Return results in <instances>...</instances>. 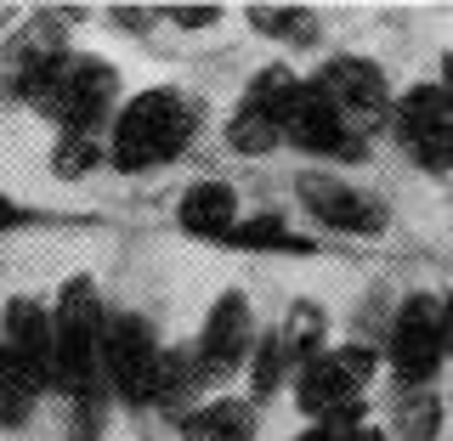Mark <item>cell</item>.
I'll return each instance as SVG.
<instances>
[{"label": "cell", "instance_id": "603a6c76", "mask_svg": "<svg viewBox=\"0 0 453 441\" xmlns=\"http://www.w3.org/2000/svg\"><path fill=\"white\" fill-rule=\"evenodd\" d=\"M289 379L295 374H289V362H283L278 339L273 334H255V351H250V396H255V402H273Z\"/></svg>", "mask_w": 453, "mask_h": 441}, {"label": "cell", "instance_id": "484cf974", "mask_svg": "<svg viewBox=\"0 0 453 441\" xmlns=\"http://www.w3.org/2000/svg\"><path fill=\"white\" fill-rule=\"evenodd\" d=\"M159 18H170L176 28H210V23H221L226 11H221V6H165Z\"/></svg>", "mask_w": 453, "mask_h": 441}, {"label": "cell", "instance_id": "2e32d148", "mask_svg": "<svg viewBox=\"0 0 453 441\" xmlns=\"http://www.w3.org/2000/svg\"><path fill=\"white\" fill-rule=\"evenodd\" d=\"M283 362H289V374H301L306 362H318L323 351H329V311H323L318 300H295L289 311H283V323L273 329Z\"/></svg>", "mask_w": 453, "mask_h": 441}, {"label": "cell", "instance_id": "f1b7e54d", "mask_svg": "<svg viewBox=\"0 0 453 441\" xmlns=\"http://www.w3.org/2000/svg\"><path fill=\"white\" fill-rule=\"evenodd\" d=\"M436 306H442V362H453V289Z\"/></svg>", "mask_w": 453, "mask_h": 441}, {"label": "cell", "instance_id": "9c48e42d", "mask_svg": "<svg viewBox=\"0 0 453 441\" xmlns=\"http://www.w3.org/2000/svg\"><path fill=\"white\" fill-rule=\"evenodd\" d=\"M386 362L403 391H431V379L442 374V306H436V294H408L391 311Z\"/></svg>", "mask_w": 453, "mask_h": 441}, {"label": "cell", "instance_id": "6da1fadb", "mask_svg": "<svg viewBox=\"0 0 453 441\" xmlns=\"http://www.w3.org/2000/svg\"><path fill=\"white\" fill-rule=\"evenodd\" d=\"M198 125H204V103L181 85H148L131 103H119V113L108 119V164L119 176H148V170L176 164L193 148Z\"/></svg>", "mask_w": 453, "mask_h": 441}, {"label": "cell", "instance_id": "ac0fdd59", "mask_svg": "<svg viewBox=\"0 0 453 441\" xmlns=\"http://www.w3.org/2000/svg\"><path fill=\"white\" fill-rule=\"evenodd\" d=\"M244 18H250L255 34L283 40V46H318V34H323V23H318L311 6H250Z\"/></svg>", "mask_w": 453, "mask_h": 441}, {"label": "cell", "instance_id": "8fae6325", "mask_svg": "<svg viewBox=\"0 0 453 441\" xmlns=\"http://www.w3.org/2000/svg\"><path fill=\"white\" fill-rule=\"evenodd\" d=\"M255 311L250 300L238 289H226L216 306H210V317H204V329H198V346L188 351L193 357V379H198V391H210V385H221V379H233L238 368L250 362V351H255Z\"/></svg>", "mask_w": 453, "mask_h": 441}, {"label": "cell", "instance_id": "4316f807", "mask_svg": "<svg viewBox=\"0 0 453 441\" xmlns=\"http://www.w3.org/2000/svg\"><path fill=\"white\" fill-rule=\"evenodd\" d=\"M108 18L119 23V28H131V34H142V28H153V18H159V11H148V6H113Z\"/></svg>", "mask_w": 453, "mask_h": 441}, {"label": "cell", "instance_id": "30bf717a", "mask_svg": "<svg viewBox=\"0 0 453 441\" xmlns=\"http://www.w3.org/2000/svg\"><path fill=\"white\" fill-rule=\"evenodd\" d=\"M295 198H301V209L318 226L346 232V238H380L391 226L386 198L357 187V181H340V176H329V170H301V176H295Z\"/></svg>", "mask_w": 453, "mask_h": 441}, {"label": "cell", "instance_id": "f546056e", "mask_svg": "<svg viewBox=\"0 0 453 441\" xmlns=\"http://www.w3.org/2000/svg\"><path fill=\"white\" fill-rule=\"evenodd\" d=\"M340 441H386V430H380V424H368V419H357V424H346V430H340Z\"/></svg>", "mask_w": 453, "mask_h": 441}, {"label": "cell", "instance_id": "d6986e66", "mask_svg": "<svg viewBox=\"0 0 453 441\" xmlns=\"http://www.w3.org/2000/svg\"><path fill=\"white\" fill-rule=\"evenodd\" d=\"M46 164H51L57 181H85L96 164H108V148H103V136H96V131H57Z\"/></svg>", "mask_w": 453, "mask_h": 441}, {"label": "cell", "instance_id": "44dd1931", "mask_svg": "<svg viewBox=\"0 0 453 441\" xmlns=\"http://www.w3.org/2000/svg\"><path fill=\"white\" fill-rule=\"evenodd\" d=\"M391 430L403 441H436L442 436V396L403 391V402H396V414H391Z\"/></svg>", "mask_w": 453, "mask_h": 441}, {"label": "cell", "instance_id": "277c9868", "mask_svg": "<svg viewBox=\"0 0 453 441\" xmlns=\"http://www.w3.org/2000/svg\"><path fill=\"white\" fill-rule=\"evenodd\" d=\"M380 357L368 346H329L295 374V407L311 424H357L368 414V379Z\"/></svg>", "mask_w": 453, "mask_h": 441}, {"label": "cell", "instance_id": "1f68e13d", "mask_svg": "<svg viewBox=\"0 0 453 441\" xmlns=\"http://www.w3.org/2000/svg\"><path fill=\"white\" fill-rule=\"evenodd\" d=\"M436 85H442V91H448V103H453V51L442 57V80H436Z\"/></svg>", "mask_w": 453, "mask_h": 441}, {"label": "cell", "instance_id": "7c38bea8", "mask_svg": "<svg viewBox=\"0 0 453 441\" xmlns=\"http://www.w3.org/2000/svg\"><path fill=\"white\" fill-rule=\"evenodd\" d=\"M0 346H6L12 368L35 385L40 396L57 391V346H51V311L35 294H12L0 311Z\"/></svg>", "mask_w": 453, "mask_h": 441}, {"label": "cell", "instance_id": "4fadbf2b", "mask_svg": "<svg viewBox=\"0 0 453 441\" xmlns=\"http://www.w3.org/2000/svg\"><path fill=\"white\" fill-rule=\"evenodd\" d=\"M283 141H295L301 153H311V159H334V164H363L368 159V148L334 119V108L323 103L306 80H301V91H295L289 113H283Z\"/></svg>", "mask_w": 453, "mask_h": 441}, {"label": "cell", "instance_id": "cb8c5ba5", "mask_svg": "<svg viewBox=\"0 0 453 441\" xmlns=\"http://www.w3.org/2000/svg\"><path fill=\"white\" fill-rule=\"evenodd\" d=\"M35 402H40V391L12 368L6 346H0V430H23V424L35 419Z\"/></svg>", "mask_w": 453, "mask_h": 441}, {"label": "cell", "instance_id": "9a60e30c", "mask_svg": "<svg viewBox=\"0 0 453 441\" xmlns=\"http://www.w3.org/2000/svg\"><path fill=\"white\" fill-rule=\"evenodd\" d=\"M255 402L244 396H210L198 407H181L176 441H255Z\"/></svg>", "mask_w": 453, "mask_h": 441}, {"label": "cell", "instance_id": "5bb4252c", "mask_svg": "<svg viewBox=\"0 0 453 441\" xmlns=\"http://www.w3.org/2000/svg\"><path fill=\"white\" fill-rule=\"evenodd\" d=\"M176 226L188 238L221 244V238L238 226V187H233V181H216V176L193 181V187L176 198Z\"/></svg>", "mask_w": 453, "mask_h": 441}, {"label": "cell", "instance_id": "5b68a950", "mask_svg": "<svg viewBox=\"0 0 453 441\" xmlns=\"http://www.w3.org/2000/svg\"><path fill=\"white\" fill-rule=\"evenodd\" d=\"M306 85L334 108V119L346 125V131L357 136L363 148H368L380 131H391V85H386V74H380V63L340 51V57H329V63H323Z\"/></svg>", "mask_w": 453, "mask_h": 441}, {"label": "cell", "instance_id": "52a82bcc", "mask_svg": "<svg viewBox=\"0 0 453 441\" xmlns=\"http://www.w3.org/2000/svg\"><path fill=\"white\" fill-rule=\"evenodd\" d=\"M159 368H165V346L153 339L148 317H136V311H108V323H103V385L119 396L125 407H153V396H159Z\"/></svg>", "mask_w": 453, "mask_h": 441}, {"label": "cell", "instance_id": "ffe728a7", "mask_svg": "<svg viewBox=\"0 0 453 441\" xmlns=\"http://www.w3.org/2000/svg\"><path fill=\"white\" fill-rule=\"evenodd\" d=\"M226 249H250V255H261V249H278V255H311L318 244L311 238H301V232H289L278 216H255V221H238L233 232L221 238Z\"/></svg>", "mask_w": 453, "mask_h": 441}, {"label": "cell", "instance_id": "3957f363", "mask_svg": "<svg viewBox=\"0 0 453 441\" xmlns=\"http://www.w3.org/2000/svg\"><path fill=\"white\" fill-rule=\"evenodd\" d=\"M35 113H46L57 131H96L119 113V68L103 51H68L57 63L51 85L40 91Z\"/></svg>", "mask_w": 453, "mask_h": 441}, {"label": "cell", "instance_id": "d4e9b609", "mask_svg": "<svg viewBox=\"0 0 453 441\" xmlns=\"http://www.w3.org/2000/svg\"><path fill=\"white\" fill-rule=\"evenodd\" d=\"M103 391L74 396V414H68V441H103Z\"/></svg>", "mask_w": 453, "mask_h": 441}, {"label": "cell", "instance_id": "7402d4cb", "mask_svg": "<svg viewBox=\"0 0 453 441\" xmlns=\"http://www.w3.org/2000/svg\"><path fill=\"white\" fill-rule=\"evenodd\" d=\"M278 141H283V136H278V125H273V119H261L255 108L238 103L233 113H226V148H233V153H244V159H266Z\"/></svg>", "mask_w": 453, "mask_h": 441}, {"label": "cell", "instance_id": "7a4b0ae2", "mask_svg": "<svg viewBox=\"0 0 453 441\" xmlns=\"http://www.w3.org/2000/svg\"><path fill=\"white\" fill-rule=\"evenodd\" d=\"M103 294H96L91 272H74L57 289L51 306V346H57V391L85 396L103 391Z\"/></svg>", "mask_w": 453, "mask_h": 441}, {"label": "cell", "instance_id": "e0dca14e", "mask_svg": "<svg viewBox=\"0 0 453 441\" xmlns=\"http://www.w3.org/2000/svg\"><path fill=\"white\" fill-rule=\"evenodd\" d=\"M295 91H301V74H295V68H283V63H266V68H255V74H250V85H244V96H238V103L255 108L261 119H273L278 136H283V113H289Z\"/></svg>", "mask_w": 453, "mask_h": 441}, {"label": "cell", "instance_id": "83f0119b", "mask_svg": "<svg viewBox=\"0 0 453 441\" xmlns=\"http://www.w3.org/2000/svg\"><path fill=\"white\" fill-rule=\"evenodd\" d=\"M28 221H35V216H28L18 198H12V193H0V232H18V226H28Z\"/></svg>", "mask_w": 453, "mask_h": 441}, {"label": "cell", "instance_id": "8992f818", "mask_svg": "<svg viewBox=\"0 0 453 441\" xmlns=\"http://www.w3.org/2000/svg\"><path fill=\"white\" fill-rule=\"evenodd\" d=\"M68 23L74 11H28V23L0 46V96L18 108H35L51 85L57 63L68 57Z\"/></svg>", "mask_w": 453, "mask_h": 441}, {"label": "cell", "instance_id": "4dcf8cb0", "mask_svg": "<svg viewBox=\"0 0 453 441\" xmlns=\"http://www.w3.org/2000/svg\"><path fill=\"white\" fill-rule=\"evenodd\" d=\"M340 430H346V424H311V430H301L295 441H340Z\"/></svg>", "mask_w": 453, "mask_h": 441}, {"label": "cell", "instance_id": "ba28073f", "mask_svg": "<svg viewBox=\"0 0 453 441\" xmlns=\"http://www.w3.org/2000/svg\"><path fill=\"white\" fill-rule=\"evenodd\" d=\"M391 136L425 176H448L453 170V103L442 85L431 80V85H408L403 96H391Z\"/></svg>", "mask_w": 453, "mask_h": 441}]
</instances>
